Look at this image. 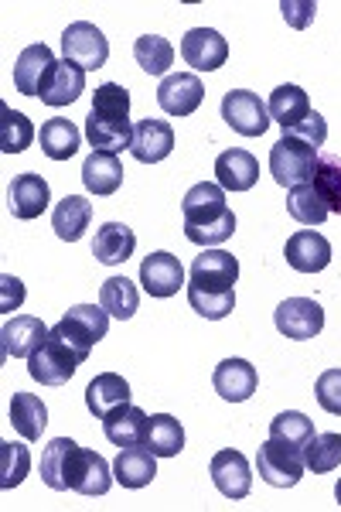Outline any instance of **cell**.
I'll list each match as a JSON object with an SVG mask.
<instances>
[{
    "instance_id": "cell-6",
    "label": "cell",
    "mask_w": 341,
    "mask_h": 512,
    "mask_svg": "<svg viewBox=\"0 0 341 512\" xmlns=\"http://www.w3.org/2000/svg\"><path fill=\"white\" fill-rule=\"evenodd\" d=\"M62 52H65V62L93 72V69H103L106 59H110V41H106V35L96 24L76 21L62 31Z\"/></svg>"
},
{
    "instance_id": "cell-42",
    "label": "cell",
    "mask_w": 341,
    "mask_h": 512,
    "mask_svg": "<svg viewBox=\"0 0 341 512\" xmlns=\"http://www.w3.org/2000/svg\"><path fill=\"white\" fill-rule=\"evenodd\" d=\"M31 472V451L24 444H0V489L11 492L24 482V475Z\"/></svg>"
},
{
    "instance_id": "cell-48",
    "label": "cell",
    "mask_w": 341,
    "mask_h": 512,
    "mask_svg": "<svg viewBox=\"0 0 341 512\" xmlns=\"http://www.w3.org/2000/svg\"><path fill=\"white\" fill-rule=\"evenodd\" d=\"M0 291H4V297H0V311L21 308V301H24V284H21L18 277H11V274L0 277Z\"/></svg>"
},
{
    "instance_id": "cell-47",
    "label": "cell",
    "mask_w": 341,
    "mask_h": 512,
    "mask_svg": "<svg viewBox=\"0 0 341 512\" xmlns=\"http://www.w3.org/2000/svg\"><path fill=\"white\" fill-rule=\"evenodd\" d=\"M290 137H301L307 140L311 147H324V140H328V123H324L321 113H314L311 110V117H307L304 123H297L294 130H287Z\"/></svg>"
},
{
    "instance_id": "cell-28",
    "label": "cell",
    "mask_w": 341,
    "mask_h": 512,
    "mask_svg": "<svg viewBox=\"0 0 341 512\" xmlns=\"http://www.w3.org/2000/svg\"><path fill=\"white\" fill-rule=\"evenodd\" d=\"M133 250H137V236H133L130 226L123 222H106V226L96 229V243H93V256L106 267H120L127 263Z\"/></svg>"
},
{
    "instance_id": "cell-43",
    "label": "cell",
    "mask_w": 341,
    "mask_h": 512,
    "mask_svg": "<svg viewBox=\"0 0 341 512\" xmlns=\"http://www.w3.org/2000/svg\"><path fill=\"white\" fill-rule=\"evenodd\" d=\"M188 304L195 315H202L205 321H222L236 311V291H198L188 287Z\"/></svg>"
},
{
    "instance_id": "cell-15",
    "label": "cell",
    "mask_w": 341,
    "mask_h": 512,
    "mask_svg": "<svg viewBox=\"0 0 341 512\" xmlns=\"http://www.w3.org/2000/svg\"><path fill=\"white\" fill-rule=\"evenodd\" d=\"M209 475L226 499H246L253 492V472H249L246 454L239 451H219L209 465Z\"/></svg>"
},
{
    "instance_id": "cell-5",
    "label": "cell",
    "mask_w": 341,
    "mask_h": 512,
    "mask_svg": "<svg viewBox=\"0 0 341 512\" xmlns=\"http://www.w3.org/2000/svg\"><path fill=\"white\" fill-rule=\"evenodd\" d=\"M256 468H260V478L273 489H294L304 478V448H290V444L280 441H266L256 451Z\"/></svg>"
},
{
    "instance_id": "cell-38",
    "label": "cell",
    "mask_w": 341,
    "mask_h": 512,
    "mask_svg": "<svg viewBox=\"0 0 341 512\" xmlns=\"http://www.w3.org/2000/svg\"><path fill=\"white\" fill-rule=\"evenodd\" d=\"M35 140V127L24 113L11 110V106H0V151L4 154H21Z\"/></svg>"
},
{
    "instance_id": "cell-7",
    "label": "cell",
    "mask_w": 341,
    "mask_h": 512,
    "mask_svg": "<svg viewBox=\"0 0 341 512\" xmlns=\"http://www.w3.org/2000/svg\"><path fill=\"white\" fill-rule=\"evenodd\" d=\"M222 120L243 137H263L273 123L266 103L256 93H249V89H229L222 96Z\"/></svg>"
},
{
    "instance_id": "cell-3",
    "label": "cell",
    "mask_w": 341,
    "mask_h": 512,
    "mask_svg": "<svg viewBox=\"0 0 341 512\" xmlns=\"http://www.w3.org/2000/svg\"><path fill=\"white\" fill-rule=\"evenodd\" d=\"M82 355L65 342L62 335L48 332L45 345L28 355V376L41 386H62L76 376V369L82 366Z\"/></svg>"
},
{
    "instance_id": "cell-10",
    "label": "cell",
    "mask_w": 341,
    "mask_h": 512,
    "mask_svg": "<svg viewBox=\"0 0 341 512\" xmlns=\"http://www.w3.org/2000/svg\"><path fill=\"white\" fill-rule=\"evenodd\" d=\"M181 59L195 72H215L229 59V41L212 28H191L181 38Z\"/></svg>"
},
{
    "instance_id": "cell-9",
    "label": "cell",
    "mask_w": 341,
    "mask_h": 512,
    "mask_svg": "<svg viewBox=\"0 0 341 512\" xmlns=\"http://www.w3.org/2000/svg\"><path fill=\"white\" fill-rule=\"evenodd\" d=\"M188 277V287H198V291H236L239 260L226 250H202L191 263Z\"/></svg>"
},
{
    "instance_id": "cell-34",
    "label": "cell",
    "mask_w": 341,
    "mask_h": 512,
    "mask_svg": "<svg viewBox=\"0 0 341 512\" xmlns=\"http://www.w3.org/2000/svg\"><path fill=\"white\" fill-rule=\"evenodd\" d=\"M147 448L157 458H178L185 451V427H181V420H174L171 414H154L151 431H147Z\"/></svg>"
},
{
    "instance_id": "cell-21",
    "label": "cell",
    "mask_w": 341,
    "mask_h": 512,
    "mask_svg": "<svg viewBox=\"0 0 341 512\" xmlns=\"http://www.w3.org/2000/svg\"><path fill=\"white\" fill-rule=\"evenodd\" d=\"M215 181L226 192H249L260 181V161L253 158L243 147H232L215 158Z\"/></svg>"
},
{
    "instance_id": "cell-24",
    "label": "cell",
    "mask_w": 341,
    "mask_h": 512,
    "mask_svg": "<svg viewBox=\"0 0 341 512\" xmlns=\"http://www.w3.org/2000/svg\"><path fill=\"white\" fill-rule=\"evenodd\" d=\"M93 222V202L86 195H65L52 212V229L62 243H79Z\"/></svg>"
},
{
    "instance_id": "cell-39",
    "label": "cell",
    "mask_w": 341,
    "mask_h": 512,
    "mask_svg": "<svg viewBox=\"0 0 341 512\" xmlns=\"http://www.w3.org/2000/svg\"><path fill=\"white\" fill-rule=\"evenodd\" d=\"M287 212L294 222H301V226H321L324 219L331 216L328 205H324V198L314 192V185H297L290 188L287 195Z\"/></svg>"
},
{
    "instance_id": "cell-13",
    "label": "cell",
    "mask_w": 341,
    "mask_h": 512,
    "mask_svg": "<svg viewBox=\"0 0 341 512\" xmlns=\"http://www.w3.org/2000/svg\"><path fill=\"white\" fill-rule=\"evenodd\" d=\"M116 482L113 468L106 465L103 454L89 451V448H76L72 454V468H69V489L79 495H106L110 485Z\"/></svg>"
},
{
    "instance_id": "cell-17",
    "label": "cell",
    "mask_w": 341,
    "mask_h": 512,
    "mask_svg": "<svg viewBox=\"0 0 341 512\" xmlns=\"http://www.w3.org/2000/svg\"><path fill=\"white\" fill-rule=\"evenodd\" d=\"M82 93H86V69L58 59L52 65V72L45 76V82H41L38 99L45 106H69V103H76Z\"/></svg>"
},
{
    "instance_id": "cell-45",
    "label": "cell",
    "mask_w": 341,
    "mask_h": 512,
    "mask_svg": "<svg viewBox=\"0 0 341 512\" xmlns=\"http://www.w3.org/2000/svg\"><path fill=\"white\" fill-rule=\"evenodd\" d=\"M314 396H318L321 410H328L331 417H341V369L321 373L318 386H314Z\"/></svg>"
},
{
    "instance_id": "cell-33",
    "label": "cell",
    "mask_w": 341,
    "mask_h": 512,
    "mask_svg": "<svg viewBox=\"0 0 341 512\" xmlns=\"http://www.w3.org/2000/svg\"><path fill=\"white\" fill-rule=\"evenodd\" d=\"M11 424L24 441H41L48 427V410L35 393H14L11 400Z\"/></svg>"
},
{
    "instance_id": "cell-27",
    "label": "cell",
    "mask_w": 341,
    "mask_h": 512,
    "mask_svg": "<svg viewBox=\"0 0 341 512\" xmlns=\"http://www.w3.org/2000/svg\"><path fill=\"white\" fill-rule=\"evenodd\" d=\"M123 403H130V383L120 373H99L93 383L86 386V407L96 420L113 414Z\"/></svg>"
},
{
    "instance_id": "cell-32",
    "label": "cell",
    "mask_w": 341,
    "mask_h": 512,
    "mask_svg": "<svg viewBox=\"0 0 341 512\" xmlns=\"http://www.w3.org/2000/svg\"><path fill=\"white\" fill-rule=\"evenodd\" d=\"M86 140L96 147V151L106 154H120L123 147L130 151V140H133V123L130 120H103L89 110L86 117Z\"/></svg>"
},
{
    "instance_id": "cell-25",
    "label": "cell",
    "mask_w": 341,
    "mask_h": 512,
    "mask_svg": "<svg viewBox=\"0 0 341 512\" xmlns=\"http://www.w3.org/2000/svg\"><path fill=\"white\" fill-rule=\"evenodd\" d=\"M82 185H86L89 195H116L123 185V164L116 154H106V151H93L82 164Z\"/></svg>"
},
{
    "instance_id": "cell-46",
    "label": "cell",
    "mask_w": 341,
    "mask_h": 512,
    "mask_svg": "<svg viewBox=\"0 0 341 512\" xmlns=\"http://www.w3.org/2000/svg\"><path fill=\"white\" fill-rule=\"evenodd\" d=\"M280 14H284V21L294 31H304L314 21V14H318V4L314 0H280Z\"/></svg>"
},
{
    "instance_id": "cell-40",
    "label": "cell",
    "mask_w": 341,
    "mask_h": 512,
    "mask_svg": "<svg viewBox=\"0 0 341 512\" xmlns=\"http://www.w3.org/2000/svg\"><path fill=\"white\" fill-rule=\"evenodd\" d=\"M304 465L311 468L314 475L335 472L341 465V434H314L311 441L304 444Z\"/></svg>"
},
{
    "instance_id": "cell-49",
    "label": "cell",
    "mask_w": 341,
    "mask_h": 512,
    "mask_svg": "<svg viewBox=\"0 0 341 512\" xmlns=\"http://www.w3.org/2000/svg\"><path fill=\"white\" fill-rule=\"evenodd\" d=\"M335 499H338V506H341V482L335 485Z\"/></svg>"
},
{
    "instance_id": "cell-35",
    "label": "cell",
    "mask_w": 341,
    "mask_h": 512,
    "mask_svg": "<svg viewBox=\"0 0 341 512\" xmlns=\"http://www.w3.org/2000/svg\"><path fill=\"white\" fill-rule=\"evenodd\" d=\"M99 304H103V308L110 311V318L127 321V318L137 315L140 294H137V287H133V280H127V277H110V280H103V287H99Z\"/></svg>"
},
{
    "instance_id": "cell-37",
    "label": "cell",
    "mask_w": 341,
    "mask_h": 512,
    "mask_svg": "<svg viewBox=\"0 0 341 512\" xmlns=\"http://www.w3.org/2000/svg\"><path fill=\"white\" fill-rule=\"evenodd\" d=\"M133 59H137V65L147 72V76H164V72L174 65V48L168 38L144 35V38L133 41Z\"/></svg>"
},
{
    "instance_id": "cell-18",
    "label": "cell",
    "mask_w": 341,
    "mask_h": 512,
    "mask_svg": "<svg viewBox=\"0 0 341 512\" xmlns=\"http://www.w3.org/2000/svg\"><path fill=\"white\" fill-rule=\"evenodd\" d=\"M48 202H52V192H48V181L35 175V171H28V175H18L11 181V188H7V209L14 212V219H38L41 212L48 209Z\"/></svg>"
},
{
    "instance_id": "cell-1",
    "label": "cell",
    "mask_w": 341,
    "mask_h": 512,
    "mask_svg": "<svg viewBox=\"0 0 341 512\" xmlns=\"http://www.w3.org/2000/svg\"><path fill=\"white\" fill-rule=\"evenodd\" d=\"M185 236L195 246H219L236 233V212L226 205V188L212 181H198L185 192Z\"/></svg>"
},
{
    "instance_id": "cell-30",
    "label": "cell",
    "mask_w": 341,
    "mask_h": 512,
    "mask_svg": "<svg viewBox=\"0 0 341 512\" xmlns=\"http://www.w3.org/2000/svg\"><path fill=\"white\" fill-rule=\"evenodd\" d=\"M38 140H41V151H45V158H52V161L76 158V151L82 147L79 127L72 120H65V117H52L48 123H41Z\"/></svg>"
},
{
    "instance_id": "cell-23",
    "label": "cell",
    "mask_w": 341,
    "mask_h": 512,
    "mask_svg": "<svg viewBox=\"0 0 341 512\" xmlns=\"http://www.w3.org/2000/svg\"><path fill=\"white\" fill-rule=\"evenodd\" d=\"M113 475L123 489H147L157 478V454L147 444L120 448V458L113 461Z\"/></svg>"
},
{
    "instance_id": "cell-41",
    "label": "cell",
    "mask_w": 341,
    "mask_h": 512,
    "mask_svg": "<svg viewBox=\"0 0 341 512\" xmlns=\"http://www.w3.org/2000/svg\"><path fill=\"white\" fill-rule=\"evenodd\" d=\"M270 437L280 444H290V448H304V444L314 437V424L301 414V410H284V414L273 417Z\"/></svg>"
},
{
    "instance_id": "cell-22",
    "label": "cell",
    "mask_w": 341,
    "mask_h": 512,
    "mask_svg": "<svg viewBox=\"0 0 341 512\" xmlns=\"http://www.w3.org/2000/svg\"><path fill=\"white\" fill-rule=\"evenodd\" d=\"M256 383H260V376H256V369L249 366L246 359H226V362H219L212 373L215 393L229 403H246L249 396L256 393Z\"/></svg>"
},
{
    "instance_id": "cell-36",
    "label": "cell",
    "mask_w": 341,
    "mask_h": 512,
    "mask_svg": "<svg viewBox=\"0 0 341 512\" xmlns=\"http://www.w3.org/2000/svg\"><path fill=\"white\" fill-rule=\"evenodd\" d=\"M311 185H314V192L324 198L331 216H341V158L338 154H318Z\"/></svg>"
},
{
    "instance_id": "cell-14",
    "label": "cell",
    "mask_w": 341,
    "mask_h": 512,
    "mask_svg": "<svg viewBox=\"0 0 341 512\" xmlns=\"http://www.w3.org/2000/svg\"><path fill=\"white\" fill-rule=\"evenodd\" d=\"M284 256L297 274H321L331 263V243L318 229H297V233L287 239Z\"/></svg>"
},
{
    "instance_id": "cell-20",
    "label": "cell",
    "mask_w": 341,
    "mask_h": 512,
    "mask_svg": "<svg viewBox=\"0 0 341 512\" xmlns=\"http://www.w3.org/2000/svg\"><path fill=\"white\" fill-rule=\"evenodd\" d=\"M48 332H52V328H45L41 318L18 315L11 321H4V328H0V345H4L7 359H28L31 352L45 345Z\"/></svg>"
},
{
    "instance_id": "cell-4",
    "label": "cell",
    "mask_w": 341,
    "mask_h": 512,
    "mask_svg": "<svg viewBox=\"0 0 341 512\" xmlns=\"http://www.w3.org/2000/svg\"><path fill=\"white\" fill-rule=\"evenodd\" d=\"M52 332L62 335L82 359H89L93 345L103 342L106 332H110V311H106L103 304H76V308H69V315L58 321Z\"/></svg>"
},
{
    "instance_id": "cell-29",
    "label": "cell",
    "mask_w": 341,
    "mask_h": 512,
    "mask_svg": "<svg viewBox=\"0 0 341 512\" xmlns=\"http://www.w3.org/2000/svg\"><path fill=\"white\" fill-rule=\"evenodd\" d=\"M266 110H270V120L280 123L287 130H294L297 123H304L307 117H311V99H307V93L301 86H277L270 93V103H266Z\"/></svg>"
},
{
    "instance_id": "cell-19",
    "label": "cell",
    "mask_w": 341,
    "mask_h": 512,
    "mask_svg": "<svg viewBox=\"0 0 341 512\" xmlns=\"http://www.w3.org/2000/svg\"><path fill=\"white\" fill-rule=\"evenodd\" d=\"M147 431H151V417L144 414L133 403H123L113 414L103 417V434L106 441L116 444V448H137V444H147Z\"/></svg>"
},
{
    "instance_id": "cell-44",
    "label": "cell",
    "mask_w": 341,
    "mask_h": 512,
    "mask_svg": "<svg viewBox=\"0 0 341 512\" xmlns=\"http://www.w3.org/2000/svg\"><path fill=\"white\" fill-rule=\"evenodd\" d=\"M93 113L103 120H130V93L120 82H103L93 93Z\"/></svg>"
},
{
    "instance_id": "cell-31",
    "label": "cell",
    "mask_w": 341,
    "mask_h": 512,
    "mask_svg": "<svg viewBox=\"0 0 341 512\" xmlns=\"http://www.w3.org/2000/svg\"><path fill=\"white\" fill-rule=\"evenodd\" d=\"M79 444L69 437H55L45 451H41V482L55 492H69V468H72V454Z\"/></svg>"
},
{
    "instance_id": "cell-26",
    "label": "cell",
    "mask_w": 341,
    "mask_h": 512,
    "mask_svg": "<svg viewBox=\"0 0 341 512\" xmlns=\"http://www.w3.org/2000/svg\"><path fill=\"white\" fill-rule=\"evenodd\" d=\"M58 59L52 55V48L48 45H28L24 52L18 55V62H14V86H18V93L24 96H38L41 82L45 76L52 72V65Z\"/></svg>"
},
{
    "instance_id": "cell-11",
    "label": "cell",
    "mask_w": 341,
    "mask_h": 512,
    "mask_svg": "<svg viewBox=\"0 0 341 512\" xmlns=\"http://www.w3.org/2000/svg\"><path fill=\"white\" fill-rule=\"evenodd\" d=\"M205 99V86L198 76L191 72H174V76H164L161 86H157V103L168 117H191V113L202 106Z\"/></svg>"
},
{
    "instance_id": "cell-12",
    "label": "cell",
    "mask_w": 341,
    "mask_h": 512,
    "mask_svg": "<svg viewBox=\"0 0 341 512\" xmlns=\"http://www.w3.org/2000/svg\"><path fill=\"white\" fill-rule=\"evenodd\" d=\"M140 284L151 297H174L185 287V267L174 253L157 250L140 263Z\"/></svg>"
},
{
    "instance_id": "cell-2",
    "label": "cell",
    "mask_w": 341,
    "mask_h": 512,
    "mask_svg": "<svg viewBox=\"0 0 341 512\" xmlns=\"http://www.w3.org/2000/svg\"><path fill=\"white\" fill-rule=\"evenodd\" d=\"M314 164H318V147H311L301 137L284 134L270 151V175L280 188L311 185Z\"/></svg>"
},
{
    "instance_id": "cell-8",
    "label": "cell",
    "mask_w": 341,
    "mask_h": 512,
    "mask_svg": "<svg viewBox=\"0 0 341 512\" xmlns=\"http://www.w3.org/2000/svg\"><path fill=\"white\" fill-rule=\"evenodd\" d=\"M273 325L284 338H294V342H307V338H318L324 328V311L318 301L311 297H287V301L277 304L273 311Z\"/></svg>"
},
{
    "instance_id": "cell-16",
    "label": "cell",
    "mask_w": 341,
    "mask_h": 512,
    "mask_svg": "<svg viewBox=\"0 0 341 512\" xmlns=\"http://www.w3.org/2000/svg\"><path fill=\"white\" fill-rule=\"evenodd\" d=\"M174 151V130L168 120H140L133 127V140H130V154L140 164H161L168 154Z\"/></svg>"
}]
</instances>
